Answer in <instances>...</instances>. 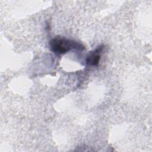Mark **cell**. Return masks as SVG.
Here are the masks:
<instances>
[{
	"mask_svg": "<svg viewBox=\"0 0 152 152\" xmlns=\"http://www.w3.org/2000/svg\"><path fill=\"white\" fill-rule=\"evenodd\" d=\"M51 50L56 55H63L72 49L83 50L84 47L80 43L64 37L56 36L49 43Z\"/></svg>",
	"mask_w": 152,
	"mask_h": 152,
	"instance_id": "cell-1",
	"label": "cell"
},
{
	"mask_svg": "<svg viewBox=\"0 0 152 152\" xmlns=\"http://www.w3.org/2000/svg\"><path fill=\"white\" fill-rule=\"evenodd\" d=\"M103 49V46H100L96 48L94 51L90 52L86 58V63L88 65L96 66L97 65L100 60V52Z\"/></svg>",
	"mask_w": 152,
	"mask_h": 152,
	"instance_id": "cell-2",
	"label": "cell"
}]
</instances>
